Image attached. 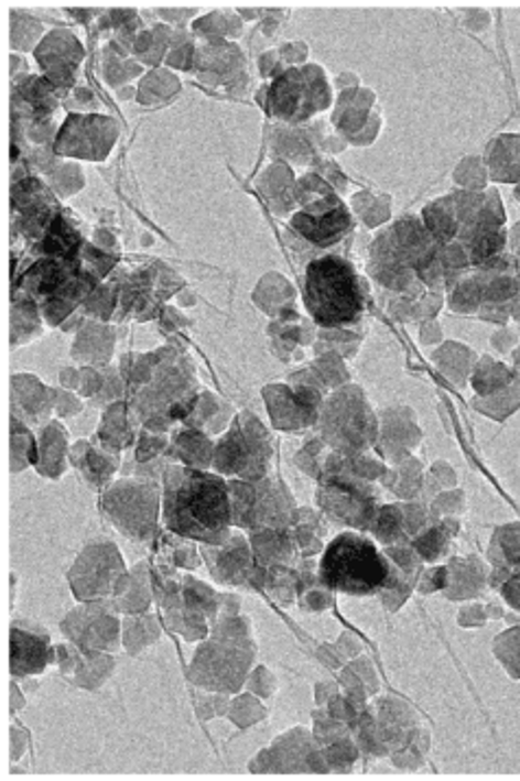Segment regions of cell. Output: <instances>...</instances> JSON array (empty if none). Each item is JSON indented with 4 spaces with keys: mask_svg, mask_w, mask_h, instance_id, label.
Listing matches in <instances>:
<instances>
[{
    "mask_svg": "<svg viewBox=\"0 0 520 781\" xmlns=\"http://www.w3.org/2000/svg\"><path fill=\"white\" fill-rule=\"evenodd\" d=\"M115 603L121 614H144L151 605L153 596V583H151V565L149 563H138L131 572H126L123 578L119 581L115 589Z\"/></svg>",
    "mask_w": 520,
    "mask_h": 781,
    "instance_id": "23",
    "label": "cell"
},
{
    "mask_svg": "<svg viewBox=\"0 0 520 781\" xmlns=\"http://www.w3.org/2000/svg\"><path fill=\"white\" fill-rule=\"evenodd\" d=\"M101 507L110 522L133 542L160 538L162 493L149 478H123L106 489Z\"/></svg>",
    "mask_w": 520,
    "mask_h": 781,
    "instance_id": "6",
    "label": "cell"
},
{
    "mask_svg": "<svg viewBox=\"0 0 520 781\" xmlns=\"http://www.w3.org/2000/svg\"><path fill=\"white\" fill-rule=\"evenodd\" d=\"M254 660L248 622L237 614L221 618L197 653L188 670V679L206 692L235 694L248 679Z\"/></svg>",
    "mask_w": 520,
    "mask_h": 781,
    "instance_id": "3",
    "label": "cell"
},
{
    "mask_svg": "<svg viewBox=\"0 0 520 781\" xmlns=\"http://www.w3.org/2000/svg\"><path fill=\"white\" fill-rule=\"evenodd\" d=\"M101 387H104V373H101V369H97V367H84V369H82V380H79L77 393H79L82 398L95 400V398L99 395Z\"/></svg>",
    "mask_w": 520,
    "mask_h": 781,
    "instance_id": "47",
    "label": "cell"
},
{
    "mask_svg": "<svg viewBox=\"0 0 520 781\" xmlns=\"http://www.w3.org/2000/svg\"><path fill=\"white\" fill-rule=\"evenodd\" d=\"M71 454L68 433L59 422H48L37 435V463L35 469L46 478H59L66 469V456Z\"/></svg>",
    "mask_w": 520,
    "mask_h": 781,
    "instance_id": "24",
    "label": "cell"
},
{
    "mask_svg": "<svg viewBox=\"0 0 520 781\" xmlns=\"http://www.w3.org/2000/svg\"><path fill=\"white\" fill-rule=\"evenodd\" d=\"M158 640H160V627L153 616L131 614L123 622V644L131 655H138L142 649L155 644Z\"/></svg>",
    "mask_w": 520,
    "mask_h": 781,
    "instance_id": "32",
    "label": "cell"
},
{
    "mask_svg": "<svg viewBox=\"0 0 520 781\" xmlns=\"http://www.w3.org/2000/svg\"><path fill=\"white\" fill-rule=\"evenodd\" d=\"M271 442L264 426L252 413L237 415L215 444L213 467L224 476H239L243 480H262L269 469Z\"/></svg>",
    "mask_w": 520,
    "mask_h": 781,
    "instance_id": "7",
    "label": "cell"
},
{
    "mask_svg": "<svg viewBox=\"0 0 520 781\" xmlns=\"http://www.w3.org/2000/svg\"><path fill=\"white\" fill-rule=\"evenodd\" d=\"M117 330L104 322H86L73 345V358L86 367L104 369L110 365Z\"/></svg>",
    "mask_w": 520,
    "mask_h": 781,
    "instance_id": "21",
    "label": "cell"
},
{
    "mask_svg": "<svg viewBox=\"0 0 520 781\" xmlns=\"http://www.w3.org/2000/svg\"><path fill=\"white\" fill-rule=\"evenodd\" d=\"M68 458L82 471L84 480L95 489L106 487L121 465L119 452H112V449H108L101 444H93V442H77L75 446L71 447Z\"/></svg>",
    "mask_w": 520,
    "mask_h": 781,
    "instance_id": "20",
    "label": "cell"
},
{
    "mask_svg": "<svg viewBox=\"0 0 520 781\" xmlns=\"http://www.w3.org/2000/svg\"><path fill=\"white\" fill-rule=\"evenodd\" d=\"M169 446H171V442L164 435L151 433V431L144 429L138 435V444H136V449H133V463L136 465H147V463L166 458Z\"/></svg>",
    "mask_w": 520,
    "mask_h": 781,
    "instance_id": "41",
    "label": "cell"
},
{
    "mask_svg": "<svg viewBox=\"0 0 520 781\" xmlns=\"http://www.w3.org/2000/svg\"><path fill=\"white\" fill-rule=\"evenodd\" d=\"M48 182H51V188L62 195V197H68V195H75L77 191L84 188V173L79 169V164H73V162H59L51 175H48Z\"/></svg>",
    "mask_w": 520,
    "mask_h": 781,
    "instance_id": "40",
    "label": "cell"
},
{
    "mask_svg": "<svg viewBox=\"0 0 520 781\" xmlns=\"http://www.w3.org/2000/svg\"><path fill=\"white\" fill-rule=\"evenodd\" d=\"M286 549V538L275 529H259L252 533V551L259 563L271 565L273 561L282 558Z\"/></svg>",
    "mask_w": 520,
    "mask_h": 781,
    "instance_id": "39",
    "label": "cell"
},
{
    "mask_svg": "<svg viewBox=\"0 0 520 781\" xmlns=\"http://www.w3.org/2000/svg\"><path fill=\"white\" fill-rule=\"evenodd\" d=\"M195 44L193 37H188L186 31H175L171 37V46H169V55H166V64L171 68H180V70H193L195 64Z\"/></svg>",
    "mask_w": 520,
    "mask_h": 781,
    "instance_id": "42",
    "label": "cell"
},
{
    "mask_svg": "<svg viewBox=\"0 0 520 781\" xmlns=\"http://www.w3.org/2000/svg\"><path fill=\"white\" fill-rule=\"evenodd\" d=\"M37 463V440L26 424L11 417V471H22Z\"/></svg>",
    "mask_w": 520,
    "mask_h": 781,
    "instance_id": "33",
    "label": "cell"
},
{
    "mask_svg": "<svg viewBox=\"0 0 520 781\" xmlns=\"http://www.w3.org/2000/svg\"><path fill=\"white\" fill-rule=\"evenodd\" d=\"M193 31L202 37H206V42H215V40H226V37H237L243 31V22L237 20L232 13H208L206 18L195 20Z\"/></svg>",
    "mask_w": 520,
    "mask_h": 781,
    "instance_id": "35",
    "label": "cell"
},
{
    "mask_svg": "<svg viewBox=\"0 0 520 781\" xmlns=\"http://www.w3.org/2000/svg\"><path fill=\"white\" fill-rule=\"evenodd\" d=\"M101 373H104V387H101L99 395L93 402L110 406V404H115V402H119L123 398V393L128 391V382H126L121 369L104 367Z\"/></svg>",
    "mask_w": 520,
    "mask_h": 781,
    "instance_id": "43",
    "label": "cell"
},
{
    "mask_svg": "<svg viewBox=\"0 0 520 781\" xmlns=\"http://www.w3.org/2000/svg\"><path fill=\"white\" fill-rule=\"evenodd\" d=\"M230 415H232L230 404H221L213 393L204 391V393L197 395V400L193 404V411L184 420V426L199 429V431H204L208 435L210 433H224V429H230V426H226Z\"/></svg>",
    "mask_w": 520,
    "mask_h": 781,
    "instance_id": "27",
    "label": "cell"
},
{
    "mask_svg": "<svg viewBox=\"0 0 520 781\" xmlns=\"http://www.w3.org/2000/svg\"><path fill=\"white\" fill-rule=\"evenodd\" d=\"M202 557L206 561L210 574L215 581L226 583V585H248L250 583V574L257 565L254 551L250 549L246 538H230L224 544L217 546H206L202 551Z\"/></svg>",
    "mask_w": 520,
    "mask_h": 781,
    "instance_id": "16",
    "label": "cell"
},
{
    "mask_svg": "<svg viewBox=\"0 0 520 781\" xmlns=\"http://www.w3.org/2000/svg\"><path fill=\"white\" fill-rule=\"evenodd\" d=\"M304 304L313 322L337 330L357 324L364 313V293L350 262L339 256H324L306 267Z\"/></svg>",
    "mask_w": 520,
    "mask_h": 781,
    "instance_id": "4",
    "label": "cell"
},
{
    "mask_svg": "<svg viewBox=\"0 0 520 781\" xmlns=\"http://www.w3.org/2000/svg\"><path fill=\"white\" fill-rule=\"evenodd\" d=\"M82 402L79 398L73 393V391H57V400H55V411L64 417H71V415H77L82 411Z\"/></svg>",
    "mask_w": 520,
    "mask_h": 781,
    "instance_id": "48",
    "label": "cell"
},
{
    "mask_svg": "<svg viewBox=\"0 0 520 781\" xmlns=\"http://www.w3.org/2000/svg\"><path fill=\"white\" fill-rule=\"evenodd\" d=\"M319 502L335 520L364 527L372 518V491L355 476H328L319 489Z\"/></svg>",
    "mask_w": 520,
    "mask_h": 781,
    "instance_id": "13",
    "label": "cell"
},
{
    "mask_svg": "<svg viewBox=\"0 0 520 781\" xmlns=\"http://www.w3.org/2000/svg\"><path fill=\"white\" fill-rule=\"evenodd\" d=\"M162 18H166V20H171V24H182V20L184 18H188V15H193L195 13V9H160L158 11Z\"/></svg>",
    "mask_w": 520,
    "mask_h": 781,
    "instance_id": "50",
    "label": "cell"
},
{
    "mask_svg": "<svg viewBox=\"0 0 520 781\" xmlns=\"http://www.w3.org/2000/svg\"><path fill=\"white\" fill-rule=\"evenodd\" d=\"M267 110L286 120L300 122L313 116L315 110L328 106V86L319 68H291L282 75H275L269 88Z\"/></svg>",
    "mask_w": 520,
    "mask_h": 781,
    "instance_id": "9",
    "label": "cell"
},
{
    "mask_svg": "<svg viewBox=\"0 0 520 781\" xmlns=\"http://www.w3.org/2000/svg\"><path fill=\"white\" fill-rule=\"evenodd\" d=\"M59 378H62V384L66 387V391H77V389H79V380H82V371L62 369Z\"/></svg>",
    "mask_w": 520,
    "mask_h": 781,
    "instance_id": "49",
    "label": "cell"
},
{
    "mask_svg": "<svg viewBox=\"0 0 520 781\" xmlns=\"http://www.w3.org/2000/svg\"><path fill=\"white\" fill-rule=\"evenodd\" d=\"M42 311L31 297L15 293L11 308V345H22L42 333Z\"/></svg>",
    "mask_w": 520,
    "mask_h": 781,
    "instance_id": "28",
    "label": "cell"
},
{
    "mask_svg": "<svg viewBox=\"0 0 520 781\" xmlns=\"http://www.w3.org/2000/svg\"><path fill=\"white\" fill-rule=\"evenodd\" d=\"M133 415L136 411L131 404L119 400L110 406H106L104 417H101V429L97 433L101 446L112 449V452H123L136 442V429H133Z\"/></svg>",
    "mask_w": 520,
    "mask_h": 781,
    "instance_id": "25",
    "label": "cell"
},
{
    "mask_svg": "<svg viewBox=\"0 0 520 781\" xmlns=\"http://www.w3.org/2000/svg\"><path fill=\"white\" fill-rule=\"evenodd\" d=\"M117 308H119V293L115 284H99L82 304V313L99 322L112 319V315H117Z\"/></svg>",
    "mask_w": 520,
    "mask_h": 781,
    "instance_id": "37",
    "label": "cell"
},
{
    "mask_svg": "<svg viewBox=\"0 0 520 781\" xmlns=\"http://www.w3.org/2000/svg\"><path fill=\"white\" fill-rule=\"evenodd\" d=\"M160 555L166 557V565L171 567H199V553L195 551V546L186 538H180L175 533L160 538Z\"/></svg>",
    "mask_w": 520,
    "mask_h": 781,
    "instance_id": "36",
    "label": "cell"
},
{
    "mask_svg": "<svg viewBox=\"0 0 520 781\" xmlns=\"http://www.w3.org/2000/svg\"><path fill=\"white\" fill-rule=\"evenodd\" d=\"M62 674H73V681L84 690H99L115 670V658L108 653H90L73 647H55Z\"/></svg>",
    "mask_w": 520,
    "mask_h": 781,
    "instance_id": "19",
    "label": "cell"
},
{
    "mask_svg": "<svg viewBox=\"0 0 520 781\" xmlns=\"http://www.w3.org/2000/svg\"><path fill=\"white\" fill-rule=\"evenodd\" d=\"M243 68V53L235 42L228 40H215L206 42V46L197 48L195 53V64L193 70L204 84H224L230 88L246 75L241 73Z\"/></svg>",
    "mask_w": 520,
    "mask_h": 781,
    "instance_id": "18",
    "label": "cell"
},
{
    "mask_svg": "<svg viewBox=\"0 0 520 781\" xmlns=\"http://www.w3.org/2000/svg\"><path fill=\"white\" fill-rule=\"evenodd\" d=\"M119 135V122L104 113H71L55 135L53 151L66 158L104 162Z\"/></svg>",
    "mask_w": 520,
    "mask_h": 781,
    "instance_id": "11",
    "label": "cell"
},
{
    "mask_svg": "<svg viewBox=\"0 0 520 781\" xmlns=\"http://www.w3.org/2000/svg\"><path fill=\"white\" fill-rule=\"evenodd\" d=\"M228 716L237 727H250L262 718V707L252 696H239L235 703H230Z\"/></svg>",
    "mask_w": 520,
    "mask_h": 781,
    "instance_id": "46",
    "label": "cell"
},
{
    "mask_svg": "<svg viewBox=\"0 0 520 781\" xmlns=\"http://www.w3.org/2000/svg\"><path fill=\"white\" fill-rule=\"evenodd\" d=\"M140 73H142V68H140V64H136V59L110 55V51H108L106 79H108L110 86H123L126 82H131L133 77H140Z\"/></svg>",
    "mask_w": 520,
    "mask_h": 781,
    "instance_id": "45",
    "label": "cell"
},
{
    "mask_svg": "<svg viewBox=\"0 0 520 781\" xmlns=\"http://www.w3.org/2000/svg\"><path fill=\"white\" fill-rule=\"evenodd\" d=\"M197 395L191 362L177 349L160 347L153 378L131 393V409L147 431L164 435L173 424H184Z\"/></svg>",
    "mask_w": 520,
    "mask_h": 781,
    "instance_id": "2",
    "label": "cell"
},
{
    "mask_svg": "<svg viewBox=\"0 0 520 781\" xmlns=\"http://www.w3.org/2000/svg\"><path fill=\"white\" fill-rule=\"evenodd\" d=\"M75 99L79 101V104H93L95 101V95H93V90L90 88H77L75 90Z\"/></svg>",
    "mask_w": 520,
    "mask_h": 781,
    "instance_id": "52",
    "label": "cell"
},
{
    "mask_svg": "<svg viewBox=\"0 0 520 781\" xmlns=\"http://www.w3.org/2000/svg\"><path fill=\"white\" fill-rule=\"evenodd\" d=\"M57 662L48 636L33 625L15 622L11 629V674L15 679L42 674Z\"/></svg>",
    "mask_w": 520,
    "mask_h": 781,
    "instance_id": "15",
    "label": "cell"
},
{
    "mask_svg": "<svg viewBox=\"0 0 520 781\" xmlns=\"http://www.w3.org/2000/svg\"><path fill=\"white\" fill-rule=\"evenodd\" d=\"M177 93H180V79L171 70L153 68L149 75L142 77L136 95L142 106H155L175 97Z\"/></svg>",
    "mask_w": 520,
    "mask_h": 781,
    "instance_id": "31",
    "label": "cell"
},
{
    "mask_svg": "<svg viewBox=\"0 0 520 781\" xmlns=\"http://www.w3.org/2000/svg\"><path fill=\"white\" fill-rule=\"evenodd\" d=\"M173 33L175 31L171 29V24H155L153 29H144L138 33L131 51L140 62L158 66L169 55Z\"/></svg>",
    "mask_w": 520,
    "mask_h": 781,
    "instance_id": "30",
    "label": "cell"
},
{
    "mask_svg": "<svg viewBox=\"0 0 520 781\" xmlns=\"http://www.w3.org/2000/svg\"><path fill=\"white\" fill-rule=\"evenodd\" d=\"M128 572L123 555L108 540L90 542L68 572V583L79 603L112 598L119 581Z\"/></svg>",
    "mask_w": 520,
    "mask_h": 781,
    "instance_id": "8",
    "label": "cell"
},
{
    "mask_svg": "<svg viewBox=\"0 0 520 781\" xmlns=\"http://www.w3.org/2000/svg\"><path fill=\"white\" fill-rule=\"evenodd\" d=\"M162 522L169 533L224 544L232 538V507L228 480L208 469L169 465L162 474Z\"/></svg>",
    "mask_w": 520,
    "mask_h": 781,
    "instance_id": "1",
    "label": "cell"
},
{
    "mask_svg": "<svg viewBox=\"0 0 520 781\" xmlns=\"http://www.w3.org/2000/svg\"><path fill=\"white\" fill-rule=\"evenodd\" d=\"M57 389H46L37 378L29 373H15L11 378V417L26 426L48 424L55 411Z\"/></svg>",
    "mask_w": 520,
    "mask_h": 781,
    "instance_id": "17",
    "label": "cell"
},
{
    "mask_svg": "<svg viewBox=\"0 0 520 781\" xmlns=\"http://www.w3.org/2000/svg\"><path fill=\"white\" fill-rule=\"evenodd\" d=\"M11 206L15 215H24L31 210H42V208H57L55 197L48 191V186L40 177H22L20 182H13L11 188Z\"/></svg>",
    "mask_w": 520,
    "mask_h": 781,
    "instance_id": "29",
    "label": "cell"
},
{
    "mask_svg": "<svg viewBox=\"0 0 520 781\" xmlns=\"http://www.w3.org/2000/svg\"><path fill=\"white\" fill-rule=\"evenodd\" d=\"M42 35V24L33 15L24 11L11 13V46L15 51H31L37 48V40Z\"/></svg>",
    "mask_w": 520,
    "mask_h": 781,
    "instance_id": "38",
    "label": "cell"
},
{
    "mask_svg": "<svg viewBox=\"0 0 520 781\" xmlns=\"http://www.w3.org/2000/svg\"><path fill=\"white\" fill-rule=\"evenodd\" d=\"M82 256H84V260H86V269L88 271H93L97 278H106L112 269H115V264L119 262V258H117V253L115 251H108V249H101V247H97V245H84V249H82Z\"/></svg>",
    "mask_w": 520,
    "mask_h": 781,
    "instance_id": "44",
    "label": "cell"
},
{
    "mask_svg": "<svg viewBox=\"0 0 520 781\" xmlns=\"http://www.w3.org/2000/svg\"><path fill=\"white\" fill-rule=\"evenodd\" d=\"M353 227V217L342 202L335 197H324L311 204L308 210L293 215L291 229L317 247L335 245Z\"/></svg>",
    "mask_w": 520,
    "mask_h": 781,
    "instance_id": "14",
    "label": "cell"
},
{
    "mask_svg": "<svg viewBox=\"0 0 520 781\" xmlns=\"http://www.w3.org/2000/svg\"><path fill=\"white\" fill-rule=\"evenodd\" d=\"M82 42L66 29H55L42 37L35 48V59L44 70V79L62 95L73 88L77 68L84 59Z\"/></svg>",
    "mask_w": 520,
    "mask_h": 781,
    "instance_id": "12",
    "label": "cell"
},
{
    "mask_svg": "<svg viewBox=\"0 0 520 781\" xmlns=\"http://www.w3.org/2000/svg\"><path fill=\"white\" fill-rule=\"evenodd\" d=\"M119 607L115 598L82 603L62 620V631L82 651L115 653L119 649Z\"/></svg>",
    "mask_w": 520,
    "mask_h": 781,
    "instance_id": "10",
    "label": "cell"
},
{
    "mask_svg": "<svg viewBox=\"0 0 520 781\" xmlns=\"http://www.w3.org/2000/svg\"><path fill=\"white\" fill-rule=\"evenodd\" d=\"M95 245H97V247H101V249L112 251V249H115V236H112L110 231H97Z\"/></svg>",
    "mask_w": 520,
    "mask_h": 781,
    "instance_id": "51",
    "label": "cell"
},
{
    "mask_svg": "<svg viewBox=\"0 0 520 781\" xmlns=\"http://www.w3.org/2000/svg\"><path fill=\"white\" fill-rule=\"evenodd\" d=\"M166 458L180 460L186 467L208 469V467H213L215 444L208 433H204L199 429L184 426L182 431L173 433L171 446L166 449Z\"/></svg>",
    "mask_w": 520,
    "mask_h": 781,
    "instance_id": "22",
    "label": "cell"
},
{
    "mask_svg": "<svg viewBox=\"0 0 520 781\" xmlns=\"http://www.w3.org/2000/svg\"><path fill=\"white\" fill-rule=\"evenodd\" d=\"M84 245L86 242L82 240L79 231L62 215H57L40 240V251L44 258H79Z\"/></svg>",
    "mask_w": 520,
    "mask_h": 781,
    "instance_id": "26",
    "label": "cell"
},
{
    "mask_svg": "<svg viewBox=\"0 0 520 781\" xmlns=\"http://www.w3.org/2000/svg\"><path fill=\"white\" fill-rule=\"evenodd\" d=\"M260 191L262 195L267 197L269 206L275 210V213H286L291 208V199H286L282 193L289 191L293 193V186H291V180H289V171L280 164H273L262 177H260ZM295 195V193H293Z\"/></svg>",
    "mask_w": 520,
    "mask_h": 781,
    "instance_id": "34",
    "label": "cell"
},
{
    "mask_svg": "<svg viewBox=\"0 0 520 781\" xmlns=\"http://www.w3.org/2000/svg\"><path fill=\"white\" fill-rule=\"evenodd\" d=\"M390 561L366 538L344 533L335 538L319 561V581L324 587L368 596L390 583Z\"/></svg>",
    "mask_w": 520,
    "mask_h": 781,
    "instance_id": "5",
    "label": "cell"
}]
</instances>
